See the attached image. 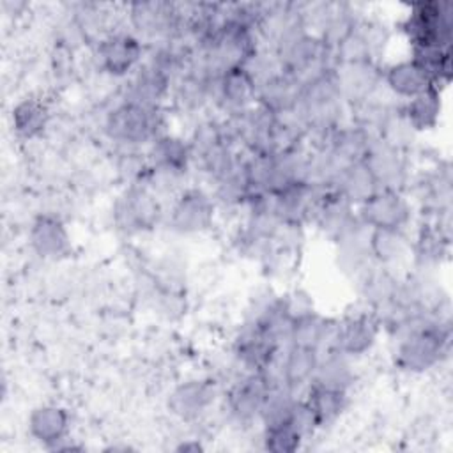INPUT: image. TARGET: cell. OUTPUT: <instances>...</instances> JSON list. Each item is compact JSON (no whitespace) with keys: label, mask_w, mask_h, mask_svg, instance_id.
<instances>
[{"label":"cell","mask_w":453,"mask_h":453,"mask_svg":"<svg viewBox=\"0 0 453 453\" xmlns=\"http://www.w3.org/2000/svg\"><path fill=\"white\" fill-rule=\"evenodd\" d=\"M281 343L262 327L244 322L234 340V356L246 372H269L274 368Z\"/></svg>","instance_id":"13"},{"label":"cell","mask_w":453,"mask_h":453,"mask_svg":"<svg viewBox=\"0 0 453 453\" xmlns=\"http://www.w3.org/2000/svg\"><path fill=\"white\" fill-rule=\"evenodd\" d=\"M257 81L246 71V67H232L218 74L212 81V97L225 113L235 115L255 104Z\"/></svg>","instance_id":"15"},{"label":"cell","mask_w":453,"mask_h":453,"mask_svg":"<svg viewBox=\"0 0 453 453\" xmlns=\"http://www.w3.org/2000/svg\"><path fill=\"white\" fill-rule=\"evenodd\" d=\"M216 388L205 379H188L179 382L168 395V411L180 421L200 419L214 403Z\"/></svg>","instance_id":"19"},{"label":"cell","mask_w":453,"mask_h":453,"mask_svg":"<svg viewBox=\"0 0 453 453\" xmlns=\"http://www.w3.org/2000/svg\"><path fill=\"white\" fill-rule=\"evenodd\" d=\"M216 214V200L200 188L180 189L168 211V225L173 232L193 235L205 232Z\"/></svg>","instance_id":"9"},{"label":"cell","mask_w":453,"mask_h":453,"mask_svg":"<svg viewBox=\"0 0 453 453\" xmlns=\"http://www.w3.org/2000/svg\"><path fill=\"white\" fill-rule=\"evenodd\" d=\"M354 379H356V372L352 366V357L338 350L327 349L326 354H320L311 382L326 388L349 391L350 386L354 384Z\"/></svg>","instance_id":"32"},{"label":"cell","mask_w":453,"mask_h":453,"mask_svg":"<svg viewBox=\"0 0 453 453\" xmlns=\"http://www.w3.org/2000/svg\"><path fill=\"white\" fill-rule=\"evenodd\" d=\"M403 117L416 133L432 131L442 117V90L430 87L400 104Z\"/></svg>","instance_id":"28"},{"label":"cell","mask_w":453,"mask_h":453,"mask_svg":"<svg viewBox=\"0 0 453 453\" xmlns=\"http://www.w3.org/2000/svg\"><path fill=\"white\" fill-rule=\"evenodd\" d=\"M361 161L372 172L379 189L403 191L409 179V166L403 150L373 136Z\"/></svg>","instance_id":"14"},{"label":"cell","mask_w":453,"mask_h":453,"mask_svg":"<svg viewBox=\"0 0 453 453\" xmlns=\"http://www.w3.org/2000/svg\"><path fill=\"white\" fill-rule=\"evenodd\" d=\"M301 96V81L287 73H278L257 87L255 104L274 115H287L297 110Z\"/></svg>","instance_id":"24"},{"label":"cell","mask_w":453,"mask_h":453,"mask_svg":"<svg viewBox=\"0 0 453 453\" xmlns=\"http://www.w3.org/2000/svg\"><path fill=\"white\" fill-rule=\"evenodd\" d=\"M368 248L373 264L389 269L411 257V239L400 228H370Z\"/></svg>","instance_id":"26"},{"label":"cell","mask_w":453,"mask_h":453,"mask_svg":"<svg viewBox=\"0 0 453 453\" xmlns=\"http://www.w3.org/2000/svg\"><path fill=\"white\" fill-rule=\"evenodd\" d=\"M172 90L173 80L150 62L143 60L127 76V81L122 88V99L143 106L163 108V103Z\"/></svg>","instance_id":"16"},{"label":"cell","mask_w":453,"mask_h":453,"mask_svg":"<svg viewBox=\"0 0 453 453\" xmlns=\"http://www.w3.org/2000/svg\"><path fill=\"white\" fill-rule=\"evenodd\" d=\"M449 248V232L442 225V218L435 216L434 221L423 223L414 239H411V255L418 273H428L441 265Z\"/></svg>","instance_id":"21"},{"label":"cell","mask_w":453,"mask_h":453,"mask_svg":"<svg viewBox=\"0 0 453 453\" xmlns=\"http://www.w3.org/2000/svg\"><path fill=\"white\" fill-rule=\"evenodd\" d=\"M30 248L46 260H60L71 251V234L65 223L50 212L39 214L28 230Z\"/></svg>","instance_id":"20"},{"label":"cell","mask_w":453,"mask_h":453,"mask_svg":"<svg viewBox=\"0 0 453 453\" xmlns=\"http://www.w3.org/2000/svg\"><path fill=\"white\" fill-rule=\"evenodd\" d=\"M281 71L301 83L333 67V51L315 32L304 30L276 50Z\"/></svg>","instance_id":"4"},{"label":"cell","mask_w":453,"mask_h":453,"mask_svg":"<svg viewBox=\"0 0 453 453\" xmlns=\"http://www.w3.org/2000/svg\"><path fill=\"white\" fill-rule=\"evenodd\" d=\"M322 350L311 349V347H301V345H292L288 343L283 352H280L278 361L274 366L276 373L273 379L283 386H287L292 391L306 389V386L313 380L319 359H320Z\"/></svg>","instance_id":"18"},{"label":"cell","mask_w":453,"mask_h":453,"mask_svg":"<svg viewBox=\"0 0 453 453\" xmlns=\"http://www.w3.org/2000/svg\"><path fill=\"white\" fill-rule=\"evenodd\" d=\"M333 331V320L320 315L319 311L308 308L297 315L292 317L290 331H288V343L301 345V347H311L322 350V347L331 338Z\"/></svg>","instance_id":"29"},{"label":"cell","mask_w":453,"mask_h":453,"mask_svg":"<svg viewBox=\"0 0 453 453\" xmlns=\"http://www.w3.org/2000/svg\"><path fill=\"white\" fill-rule=\"evenodd\" d=\"M333 74L343 103L352 108L375 97L382 87V67L377 60L338 62L333 65Z\"/></svg>","instance_id":"11"},{"label":"cell","mask_w":453,"mask_h":453,"mask_svg":"<svg viewBox=\"0 0 453 453\" xmlns=\"http://www.w3.org/2000/svg\"><path fill=\"white\" fill-rule=\"evenodd\" d=\"M96 60L110 76H129L143 60V44L133 32H108L96 44Z\"/></svg>","instance_id":"10"},{"label":"cell","mask_w":453,"mask_h":453,"mask_svg":"<svg viewBox=\"0 0 453 453\" xmlns=\"http://www.w3.org/2000/svg\"><path fill=\"white\" fill-rule=\"evenodd\" d=\"M400 28L411 48H451L453 7L448 2L435 0L412 4Z\"/></svg>","instance_id":"3"},{"label":"cell","mask_w":453,"mask_h":453,"mask_svg":"<svg viewBox=\"0 0 453 453\" xmlns=\"http://www.w3.org/2000/svg\"><path fill=\"white\" fill-rule=\"evenodd\" d=\"M11 122L16 136L23 140L37 138L48 127L50 106L41 97H23L14 104L11 111Z\"/></svg>","instance_id":"30"},{"label":"cell","mask_w":453,"mask_h":453,"mask_svg":"<svg viewBox=\"0 0 453 453\" xmlns=\"http://www.w3.org/2000/svg\"><path fill=\"white\" fill-rule=\"evenodd\" d=\"M393 361L405 373H425L439 366L449 352L448 317H421L395 334Z\"/></svg>","instance_id":"1"},{"label":"cell","mask_w":453,"mask_h":453,"mask_svg":"<svg viewBox=\"0 0 453 453\" xmlns=\"http://www.w3.org/2000/svg\"><path fill=\"white\" fill-rule=\"evenodd\" d=\"M379 331L380 320L372 310L347 313L338 322H333L329 349L352 359L365 356L375 347Z\"/></svg>","instance_id":"7"},{"label":"cell","mask_w":453,"mask_h":453,"mask_svg":"<svg viewBox=\"0 0 453 453\" xmlns=\"http://www.w3.org/2000/svg\"><path fill=\"white\" fill-rule=\"evenodd\" d=\"M271 386L273 375L269 372H244L225 395L230 418L241 425L260 421Z\"/></svg>","instance_id":"8"},{"label":"cell","mask_w":453,"mask_h":453,"mask_svg":"<svg viewBox=\"0 0 453 453\" xmlns=\"http://www.w3.org/2000/svg\"><path fill=\"white\" fill-rule=\"evenodd\" d=\"M147 159L150 165L147 186L152 189L157 182H177L182 179L195 157L189 140L173 133H163L149 143Z\"/></svg>","instance_id":"6"},{"label":"cell","mask_w":453,"mask_h":453,"mask_svg":"<svg viewBox=\"0 0 453 453\" xmlns=\"http://www.w3.org/2000/svg\"><path fill=\"white\" fill-rule=\"evenodd\" d=\"M27 426L34 441L50 449H57L62 442L67 441L71 419L64 407L44 403L32 409L27 419Z\"/></svg>","instance_id":"23"},{"label":"cell","mask_w":453,"mask_h":453,"mask_svg":"<svg viewBox=\"0 0 453 453\" xmlns=\"http://www.w3.org/2000/svg\"><path fill=\"white\" fill-rule=\"evenodd\" d=\"M304 437L299 434L292 423H278L264 426L262 444L264 449L273 453H294L301 448Z\"/></svg>","instance_id":"33"},{"label":"cell","mask_w":453,"mask_h":453,"mask_svg":"<svg viewBox=\"0 0 453 453\" xmlns=\"http://www.w3.org/2000/svg\"><path fill=\"white\" fill-rule=\"evenodd\" d=\"M333 188L347 198L354 207L361 205L366 198H370L375 191H379L377 180L363 161H356L347 165L336 177Z\"/></svg>","instance_id":"31"},{"label":"cell","mask_w":453,"mask_h":453,"mask_svg":"<svg viewBox=\"0 0 453 453\" xmlns=\"http://www.w3.org/2000/svg\"><path fill=\"white\" fill-rule=\"evenodd\" d=\"M161 214L157 195L147 184H127L113 203V223L129 235L152 230Z\"/></svg>","instance_id":"5"},{"label":"cell","mask_w":453,"mask_h":453,"mask_svg":"<svg viewBox=\"0 0 453 453\" xmlns=\"http://www.w3.org/2000/svg\"><path fill=\"white\" fill-rule=\"evenodd\" d=\"M357 218L368 228L407 230L412 219V205L403 191L379 189L356 207Z\"/></svg>","instance_id":"12"},{"label":"cell","mask_w":453,"mask_h":453,"mask_svg":"<svg viewBox=\"0 0 453 453\" xmlns=\"http://www.w3.org/2000/svg\"><path fill=\"white\" fill-rule=\"evenodd\" d=\"M356 281L361 299L375 315L389 308L398 299L402 288V280L393 269L377 264L370 265Z\"/></svg>","instance_id":"22"},{"label":"cell","mask_w":453,"mask_h":453,"mask_svg":"<svg viewBox=\"0 0 453 453\" xmlns=\"http://www.w3.org/2000/svg\"><path fill=\"white\" fill-rule=\"evenodd\" d=\"M382 85L395 97H400L403 101L434 87L425 69L418 62H414L411 57L382 67Z\"/></svg>","instance_id":"25"},{"label":"cell","mask_w":453,"mask_h":453,"mask_svg":"<svg viewBox=\"0 0 453 453\" xmlns=\"http://www.w3.org/2000/svg\"><path fill=\"white\" fill-rule=\"evenodd\" d=\"M104 133L122 147L134 149L149 145L165 131L163 108L143 106L120 99L104 119Z\"/></svg>","instance_id":"2"},{"label":"cell","mask_w":453,"mask_h":453,"mask_svg":"<svg viewBox=\"0 0 453 453\" xmlns=\"http://www.w3.org/2000/svg\"><path fill=\"white\" fill-rule=\"evenodd\" d=\"M303 400L310 407L320 430L334 425L343 416L349 407V391L310 382L306 386Z\"/></svg>","instance_id":"27"},{"label":"cell","mask_w":453,"mask_h":453,"mask_svg":"<svg viewBox=\"0 0 453 453\" xmlns=\"http://www.w3.org/2000/svg\"><path fill=\"white\" fill-rule=\"evenodd\" d=\"M356 207L334 188H319L310 223H313L324 235L334 241L356 221Z\"/></svg>","instance_id":"17"}]
</instances>
